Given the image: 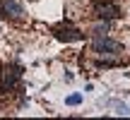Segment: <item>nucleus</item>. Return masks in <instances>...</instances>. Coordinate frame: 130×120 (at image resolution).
<instances>
[{"label":"nucleus","mask_w":130,"mask_h":120,"mask_svg":"<svg viewBox=\"0 0 130 120\" xmlns=\"http://www.w3.org/2000/svg\"><path fill=\"white\" fill-rule=\"evenodd\" d=\"M0 72H3V65H0Z\"/></svg>","instance_id":"nucleus-8"},{"label":"nucleus","mask_w":130,"mask_h":120,"mask_svg":"<svg viewBox=\"0 0 130 120\" xmlns=\"http://www.w3.org/2000/svg\"><path fill=\"white\" fill-rule=\"evenodd\" d=\"M19 79H22V67L19 65H7L3 67V89L5 91H14L19 87Z\"/></svg>","instance_id":"nucleus-3"},{"label":"nucleus","mask_w":130,"mask_h":120,"mask_svg":"<svg viewBox=\"0 0 130 120\" xmlns=\"http://www.w3.org/2000/svg\"><path fill=\"white\" fill-rule=\"evenodd\" d=\"M82 101H84L82 94H70V96H65V106H79Z\"/></svg>","instance_id":"nucleus-6"},{"label":"nucleus","mask_w":130,"mask_h":120,"mask_svg":"<svg viewBox=\"0 0 130 120\" xmlns=\"http://www.w3.org/2000/svg\"><path fill=\"white\" fill-rule=\"evenodd\" d=\"M92 48H94V53H99V55H121V51H123V43L121 41H116V38H111V36H96L92 41Z\"/></svg>","instance_id":"nucleus-1"},{"label":"nucleus","mask_w":130,"mask_h":120,"mask_svg":"<svg viewBox=\"0 0 130 120\" xmlns=\"http://www.w3.org/2000/svg\"><path fill=\"white\" fill-rule=\"evenodd\" d=\"M94 14H96L101 22L104 19L111 22V19L121 17V7H118L116 3H111V0H94Z\"/></svg>","instance_id":"nucleus-2"},{"label":"nucleus","mask_w":130,"mask_h":120,"mask_svg":"<svg viewBox=\"0 0 130 120\" xmlns=\"http://www.w3.org/2000/svg\"><path fill=\"white\" fill-rule=\"evenodd\" d=\"M31 3H34V0H31Z\"/></svg>","instance_id":"nucleus-10"},{"label":"nucleus","mask_w":130,"mask_h":120,"mask_svg":"<svg viewBox=\"0 0 130 120\" xmlns=\"http://www.w3.org/2000/svg\"><path fill=\"white\" fill-rule=\"evenodd\" d=\"M108 106H113V108H116V113H118V115H130V108L125 106V103H118V101H108Z\"/></svg>","instance_id":"nucleus-7"},{"label":"nucleus","mask_w":130,"mask_h":120,"mask_svg":"<svg viewBox=\"0 0 130 120\" xmlns=\"http://www.w3.org/2000/svg\"><path fill=\"white\" fill-rule=\"evenodd\" d=\"M3 12L12 19H22L24 17V7L19 0H3Z\"/></svg>","instance_id":"nucleus-5"},{"label":"nucleus","mask_w":130,"mask_h":120,"mask_svg":"<svg viewBox=\"0 0 130 120\" xmlns=\"http://www.w3.org/2000/svg\"><path fill=\"white\" fill-rule=\"evenodd\" d=\"M53 36L58 41H65V43H72V41H84V34L79 29H72L68 24H60V27H53Z\"/></svg>","instance_id":"nucleus-4"},{"label":"nucleus","mask_w":130,"mask_h":120,"mask_svg":"<svg viewBox=\"0 0 130 120\" xmlns=\"http://www.w3.org/2000/svg\"><path fill=\"white\" fill-rule=\"evenodd\" d=\"M0 17H3V14H0Z\"/></svg>","instance_id":"nucleus-9"}]
</instances>
